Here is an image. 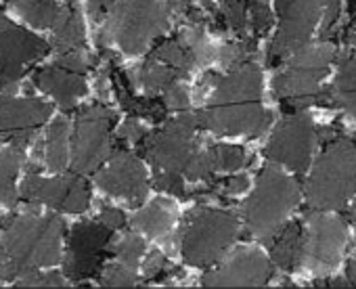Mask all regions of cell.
I'll use <instances>...</instances> for the list:
<instances>
[{"instance_id": "obj_1", "label": "cell", "mask_w": 356, "mask_h": 289, "mask_svg": "<svg viewBox=\"0 0 356 289\" xmlns=\"http://www.w3.org/2000/svg\"><path fill=\"white\" fill-rule=\"evenodd\" d=\"M260 99L262 74L254 63H243L216 80L208 107L197 115L200 126L220 136L258 138L270 124Z\"/></svg>"}, {"instance_id": "obj_2", "label": "cell", "mask_w": 356, "mask_h": 289, "mask_svg": "<svg viewBox=\"0 0 356 289\" xmlns=\"http://www.w3.org/2000/svg\"><path fill=\"white\" fill-rule=\"evenodd\" d=\"M65 224L59 216L24 214L0 237V279L15 281L28 272L61 262Z\"/></svg>"}, {"instance_id": "obj_3", "label": "cell", "mask_w": 356, "mask_h": 289, "mask_svg": "<svg viewBox=\"0 0 356 289\" xmlns=\"http://www.w3.org/2000/svg\"><path fill=\"white\" fill-rule=\"evenodd\" d=\"M335 59V47L331 42L306 44L287 57V65L273 80L275 92L285 113H298L308 105H333L331 90H323L318 84L329 74V65Z\"/></svg>"}, {"instance_id": "obj_4", "label": "cell", "mask_w": 356, "mask_h": 289, "mask_svg": "<svg viewBox=\"0 0 356 289\" xmlns=\"http://www.w3.org/2000/svg\"><path fill=\"white\" fill-rule=\"evenodd\" d=\"M356 193V144L348 136L327 142L306 183V201L312 210L343 208Z\"/></svg>"}, {"instance_id": "obj_5", "label": "cell", "mask_w": 356, "mask_h": 289, "mask_svg": "<svg viewBox=\"0 0 356 289\" xmlns=\"http://www.w3.org/2000/svg\"><path fill=\"white\" fill-rule=\"evenodd\" d=\"M107 19L109 24L99 34V44L113 40L122 53L138 55L165 32L170 9L165 0H120Z\"/></svg>"}, {"instance_id": "obj_6", "label": "cell", "mask_w": 356, "mask_h": 289, "mask_svg": "<svg viewBox=\"0 0 356 289\" xmlns=\"http://www.w3.org/2000/svg\"><path fill=\"white\" fill-rule=\"evenodd\" d=\"M298 201V183L277 168H264L258 174L254 193L248 197L243 208L248 233L268 243L270 237L285 226V218Z\"/></svg>"}, {"instance_id": "obj_7", "label": "cell", "mask_w": 356, "mask_h": 289, "mask_svg": "<svg viewBox=\"0 0 356 289\" xmlns=\"http://www.w3.org/2000/svg\"><path fill=\"white\" fill-rule=\"evenodd\" d=\"M239 233L237 216L227 210L195 208L181 233V251L187 264L206 268L218 262Z\"/></svg>"}, {"instance_id": "obj_8", "label": "cell", "mask_w": 356, "mask_h": 289, "mask_svg": "<svg viewBox=\"0 0 356 289\" xmlns=\"http://www.w3.org/2000/svg\"><path fill=\"white\" fill-rule=\"evenodd\" d=\"M197 128L200 117L191 113H181L165 122V126L147 134L138 144L140 154L151 162L155 170H176L185 172L191 158L200 151L197 147Z\"/></svg>"}, {"instance_id": "obj_9", "label": "cell", "mask_w": 356, "mask_h": 289, "mask_svg": "<svg viewBox=\"0 0 356 289\" xmlns=\"http://www.w3.org/2000/svg\"><path fill=\"white\" fill-rule=\"evenodd\" d=\"M115 113L105 105H92L78 113L72 144V168L78 174L97 170L111 158V128Z\"/></svg>"}, {"instance_id": "obj_10", "label": "cell", "mask_w": 356, "mask_h": 289, "mask_svg": "<svg viewBox=\"0 0 356 289\" xmlns=\"http://www.w3.org/2000/svg\"><path fill=\"white\" fill-rule=\"evenodd\" d=\"M49 53V42L7 19L0 7V90L15 92L13 84L26 76L34 61L47 57Z\"/></svg>"}, {"instance_id": "obj_11", "label": "cell", "mask_w": 356, "mask_h": 289, "mask_svg": "<svg viewBox=\"0 0 356 289\" xmlns=\"http://www.w3.org/2000/svg\"><path fill=\"white\" fill-rule=\"evenodd\" d=\"M275 3L279 13V30L270 44L268 63L287 59L291 53L308 44L329 0H275Z\"/></svg>"}, {"instance_id": "obj_12", "label": "cell", "mask_w": 356, "mask_h": 289, "mask_svg": "<svg viewBox=\"0 0 356 289\" xmlns=\"http://www.w3.org/2000/svg\"><path fill=\"white\" fill-rule=\"evenodd\" d=\"M348 243V229L341 218L325 216L318 212L306 214L304 256L302 262L312 272H329L337 266Z\"/></svg>"}, {"instance_id": "obj_13", "label": "cell", "mask_w": 356, "mask_h": 289, "mask_svg": "<svg viewBox=\"0 0 356 289\" xmlns=\"http://www.w3.org/2000/svg\"><path fill=\"white\" fill-rule=\"evenodd\" d=\"M314 140L316 130L312 117L306 113H287V117L277 124L266 144V156L293 172H304L312 158Z\"/></svg>"}, {"instance_id": "obj_14", "label": "cell", "mask_w": 356, "mask_h": 289, "mask_svg": "<svg viewBox=\"0 0 356 289\" xmlns=\"http://www.w3.org/2000/svg\"><path fill=\"white\" fill-rule=\"evenodd\" d=\"M111 229L103 222H80L72 229L67 239L65 274L72 281H86L99 274L109 256Z\"/></svg>"}, {"instance_id": "obj_15", "label": "cell", "mask_w": 356, "mask_h": 289, "mask_svg": "<svg viewBox=\"0 0 356 289\" xmlns=\"http://www.w3.org/2000/svg\"><path fill=\"white\" fill-rule=\"evenodd\" d=\"M22 195L34 206L47 204L70 214H82L90 206V189L78 172L57 179H40L36 172H30L22 185Z\"/></svg>"}, {"instance_id": "obj_16", "label": "cell", "mask_w": 356, "mask_h": 289, "mask_svg": "<svg viewBox=\"0 0 356 289\" xmlns=\"http://www.w3.org/2000/svg\"><path fill=\"white\" fill-rule=\"evenodd\" d=\"M97 185L130 206H140L147 197V172L143 162L126 149L111 154L107 168L97 172Z\"/></svg>"}, {"instance_id": "obj_17", "label": "cell", "mask_w": 356, "mask_h": 289, "mask_svg": "<svg viewBox=\"0 0 356 289\" xmlns=\"http://www.w3.org/2000/svg\"><path fill=\"white\" fill-rule=\"evenodd\" d=\"M270 260L254 247L237 249L225 264L204 274L206 287H262L270 281Z\"/></svg>"}, {"instance_id": "obj_18", "label": "cell", "mask_w": 356, "mask_h": 289, "mask_svg": "<svg viewBox=\"0 0 356 289\" xmlns=\"http://www.w3.org/2000/svg\"><path fill=\"white\" fill-rule=\"evenodd\" d=\"M51 113L53 107L40 99H13L0 94V140H11L24 147Z\"/></svg>"}, {"instance_id": "obj_19", "label": "cell", "mask_w": 356, "mask_h": 289, "mask_svg": "<svg viewBox=\"0 0 356 289\" xmlns=\"http://www.w3.org/2000/svg\"><path fill=\"white\" fill-rule=\"evenodd\" d=\"M34 84L49 92L63 109H72L80 97L86 94V82L80 72H72L63 65H49L34 74Z\"/></svg>"}, {"instance_id": "obj_20", "label": "cell", "mask_w": 356, "mask_h": 289, "mask_svg": "<svg viewBox=\"0 0 356 289\" xmlns=\"http://www.w3.org/2000/svg\"><path fill=\"white\" fill-rule=\"evenodd\" d=\"M270 260L287 272H293L300 264H302V256H304V233H302V224L300 222H291L285 224L283 229H279L270 241Z\"/></svg>"}, {"instance_id": "obj_21", "label": "cell", "mask_w": 356, "mask_h": 289, "mask_svg": "<svg viewBox=\"0 0 356 289\" xmlns=\"http://www.w3.org/2000/svg\"><path fill=\"white\" fill-rule=\"evenodd\" d=\"M53 47L59 55L84 49V24L74 0L61 5V13L53 26Z\"/></svg>"}, {"instance_id": "obj_22", "label": "cell", "mask_w": 356, "mask_h": 289, "mask_svg": "<svg viewBox=\"0 0 356 289\" xmlns=\"http://www.w3.org/2000/svg\"><path fill=\"white\" fill-rule=\"evenodd\" d=\"M111 74V82H113V88H115V94L122 103V107L130 113V115H136V117H149L153 122H161L165 117V101H157V99H138L132 94V88H130V82L126 80L124 72H120L118 67H111L109 69Z\"/></svg>"}, {"instance_id": "obj_23", "label": "cell", "mask_w": 356, "mask_h": 289, "mask_svg": "<svg viewBox=\"0 0 356 289\" xmlns=\"http://www.w3.org/2000/svg\"><path fill=\"white\" fill-rule=\"evenodd\" d=\"M174 220H176L174 204L159 197L132 216V226L149 237H165L170 233Z\"/></svg>"}, {"instance_id": "obj_24", "label": "cell", "mask_w": 356, "mask_h": 289, "mask_svg": "<svg viewBox=\"0 0 356 289\" xmlns=\"http://www.w3.org/2000/svg\"><path fill=\"white\" fill-rule=\"evenodd\" d=\"M44 158L51 172H63L70 164V124L67 119H55L44 138Z\"/></svg>"}, {"instance_id": "obj_25", "label": "cell", "mask_w": 356, "mask_h": 289, "mask_svg": "<svg viewBox=\"0 0 356 289\" xmlns=\"http://www.w3.org/2000/svg\"><path fill=\"white\" fill-rule=\"evenodd\" d=\"M24 154L19 144H11V147L0 149V204L7 208L17 206V191H15V179L22 168Z\"/></svg>"}, {"instance_id": "obj_26", "label": "cell", "mask_w": 356, "mask_h": 289, "mask_svg": "<svg viewBox=\"0 0 356 289\" xmlns=\"http://www.w3.org/2000/svg\"><path fill=\"white\" fill-rule=\"evenodd\" d=\"M331 94L333 103L343 107L356 119V55L341 61Z\"/></svg>"}, {"instance_id": "obj_27", "label": "cell", "mask_w": 356, "mask_h": 289, "mask_svg": "<svg viewBox=\"0 0 356 289\" xmlns=\"http://www.w3.org/2000/svg\"><path fill=\"white\" fill-rule=\"evenodd\" d=\"M151 57H155V59H159V61H163V63L176 67L178 72H183L185 76H187L193 67H197L195 55L191 53V49L183 42V38L178 36V34L172 36V38L161 40V42L151 51Z\"/></svg>"}, {"instance_id": "obj_28", "label": "cell", "mask_w": 356, "mask_h": 289, "mask_svg": "<svg viewBox=\"0 0 356 289\" xmlns=\"http://www.w3.org/2000/svg\"><path fill=\"white\" fill-rule=\"evenodd\" d=\"M183 78H187L183 72H178L176 67H172L155 57H149L140 69V84L145 86V90L149 94H157Z\"/></svg>"}, {"instance_id": "obj_29", "label": "cell", "mask_w": 356, "mask_h": 289, "mask_svg": "<svg viewBox=\"0 0 356 289\" xmlns=\"http://www.w3.org/2000/svg\"><path fill=\"white\" fill-rule=\"evenodd\" d=\"M13 5H15V11L36 28L53 30L61 13V5H57L55 0H15Z\"/></svg>"}, {"instance_id": "obj_30", "label": "cell", "mask_w": 356, "mask_h": 289, "mask_svg": "<svg viewBox=\"0 0 356 289\" xmlns=\"http://www.w3.org/2000/svg\"><path fill=\"white\" fill-rule=\"evenodd\" d=\"M178 36H181L183 42L191 49V53L197 59V65H208L214 59H218L220 51H216V47L206 38L204 26H189L187 30H183Z\"/></svg>"}, {"instance_id": "obj_31", "label": "cell", "mask_w": 356, "mask_h": 289, "mask_svg": "<svg viewBox=\"0 0 356 289\" xmlns=\"http://www.w3.org/2000/svg\"><path fill=\"white\" fill-rule=\"evenodd\" d=\"M256 53V40L254 38H243L237 42H229L220 49V63L229 69H235L243 63H250L252 55Z\"/></svg>"}, {"instance_id": "obj_32", "label": "cell", "mask_w": 356, "mask_h": 289, "mask_svg": "<svg viewBox=\"0 0 356 289\" xmlns=\"http://www.w3.org/2000/svg\"><path fill=\"white\" fill-rule=\"evenodd\" d=\"M210 154L216 170H241L248 164L245 151L235 144H212Z\"/></svg>"}, {"instance_id": "obj_33", "label": "cell", "mask_w": 356, "mask_h": 289, "mask_svg": "<svg viewBox=\"0 0 356 289\" xmlns=\"http://www.w3.org/2000/svg\"><path fill=\"white\" fill-rule=\"evenodd\" d=\"M145 249H147V245H145V241H143L140 237H136V235H126V237L115 245V256H118V260H120L122 264H126V266H130V268H136L138 262H140V258H143V254H145Z\"/></svg>"}, {"instance_id": "obj_34", "label": "cell", "mask_w": 356, "mask_h": 289, "mask_svg": "<svg viewBox=\"0 0 356 289\" xmlns=\"http://www.w3.org/2000/svg\"><path fill=\"white\" fill-rule=\"evenodd\" d=\"M214 170H216V166H214V160H212L210 149H208V151H202V149H200V151L191 158V162L187 164V168H185L183 174H185L189 181H212Z\"/></svg>"}, {"instance_id": "obj_35", "label": "cell", "mask_w": 356, "mask_h": 289, "mask_svg": "<svg viewBox=\"0 0 356 289\" xmlns=\"http://www.w3.org/2000/svg\"><path fill=\"white\" fill-rule=\"evenodd\" d=\"M153 183L155 189L159 191H168L176 197H187V189H185V174L176 172V170H155L153 172Z\"/></svg>"}, {"instance_id": "obj_36", "label": "cell", "mask_w": 356, "mask_h": 289, "mask_svg": "<svg viewBox=\"0 0 356 289\" xmlns=\"http://www.w3.org/2000/svg\"><path fill=\"white\" fill-rule=\"evenodd\" d=\"M222 5V15L227 24L237 32L243 34L248 26V0H218Z\"/></svg>"}, {"instance_id": "obj_37", "label": "cell", "mask_w": 356, "mask_h": 289, "mask_svg": "<svg viewBox=\"0 0 356 289\" xmlns=\"http://www.w3.org/2000/svg\"><path fill=\"white\" fill-rule=\"evenodd\" d=\"M248 9H250V24H252L254 34L264 36L273 26L268 3L266 0H248Z\"/></svg>"}, {"instance_id": "obj_38", "label": "cell", "mask_w": 356, "mask_h": 289, "mask_svg": "<svg viewBox=\"0 0 356 289\" xmlns=\"http://www.w3.org/2000/svg\"><path fill=\"white\" fill-rule=\"evenodd\" d=\"M101 285H105V287H132V285H136L134 268H130L122 262L111 264L105 268V272L101 276Z\"/></svg>"}, {"instance_id": "obj_39", "label": "cell", "mask_w": 356, "mask_h": 289, "mask_svg": "<svg viewBox=\"0 0 356 289\" xmlns=\"http://www.w3.org/2000/svg\"><path fill=\"white\" fill-rule=\"evenodd\" d=\"M65 279L59 272H28L17 279V287H63Z\"/></svg>"}, {"instance_id": "obj_40", "label": "cell", "mask_w": 356, "mask_h": 289, "mask_svg": "<svg viewBox=\"0 0 356 289\" xmlns=\"http://www.w3.org/2000/svg\"><path fill=\"white\" fill-rule=\"evenodd\" d=\"M248 187H250V179L245 174H237L222 183H214L210 189L214 191V195H241L243 191H248Z\"/></svg>"}, {"instance_id": "obj_41", "label": "cell", "mask_w": 356, "mask_h": 289, "mask_svg": "<svg viewBox=\"0 0 356 289\" xmlns=\"http://www.w3.org/2000/svg\"><path fill=\"white\" fill-rule=\"evenodd\" d=\"M339 13H341L339 0H329L327 7H325V11H323V24H321V38H323V40H327V38L337 30Z\"/></svg>"}, {"instance_id": "obj_42", "label": "cell", "mask_w": 356, "mask_h": 289, "mask_svg": "<svg viewBox=\"0 0 356 289\" xmlns=\"http://www.w3.org/2000/svg\"><path fill=\"white\" fill-rule=\"evenodd\" d=\"M143 270H145V279L147 281H155L159 279L161 274H168V260L161 251H151L143 264Z\"/></svg>"}, {"instance_id": "obj_43", "label": "cell", "mask_w": 356, "mask_h": 289, "mask_svg": "<svg viewBox=\"0 0 356 289\" xmlns=\"http://www.w3.org/2000/svg\"><path fill=\"white\" fill-rule=\"evenodd\" d=\"M165 105L170 107V109H176V111H181V109H187V105H189V92H187V88L181 84V80L178 82H174L170 88H165Z\"/></svg>"}, {"instance_id": "obj_44", "label": "cell", "mask_w": 356, "mask_h": 289, "mask_svg": "<svg viewBox=\"0 0 356 289\" xmlns=\"http://www.w3.org/2000/svg\"><path fill=\"white\" fill-rule=\"evenodd\" d=\"M115 5H118V0H88V13L97 24H101L111 15Z\"/></svg>"}, {"instance_id": "obj_45", "label": "cell", "mask_w": 356, "mask_h": 289, "mask_svg": "<svg viewBox=\"0 0 356 289\" xmlns=\"http://www.w3.org/2000/svg\"><path fill=\"white\" fill-rule=\"evenodd\" d=\"M99 220H101L105 226H109L111 231H115V229H122V226H124L126 216H124V212H122L120 208L103 206V208H101V216H99Z\"/></svg>"}, {"instance_id": "obj_46", "label": "cell", "mask_w": 356, "mask_h": 289, "mask_svg": "<svg viewBox=\"0 0 356 289\" xmlns=\"http://www.w3.org/2000/svg\"><path fill=\"white\" fill-rule=\"evenodd\" d=\"M147 136V130L143 124H138L136 119H128L122 128H120V138L122 140H130V142H140Z\"/></svg>"}, {"instance_id": "obj_47", "label": "cell", "mask_w": 356, "mask_h": 289, "mask_svg": "<svg viewBox=\"0 0 356 289\" xmlns=\"http://www.w3.org/2000/svg\"><path fill=\"white\" fill-rule=\"evenodd\" d=\"M346 276H348V281L352 283V287H356V258L348 260V266H346Z\"/></svg>"}, {"instance_id": "obj_48", "label": "cell", "mask_w": 356, "mask_h": 289, "mask_svg": "<svg viewBox=\"0 0 356 289\" xmlns=\"http://www.w3.org/2000/svg\"><path fill=\"white\" fill-rule=\"evenodd\" d=\"M346 42L356 47V19H352V24H350V28L346 32Z\"/></svg>"}, {"instance_id": "obj_49", "label": "cell", "mask_w": 356, "mask_h": 289, "mask_svg": "<svg viewBox=\"0 0 356 289\" xmlns=\"http://www.w3.org/2000/svg\"><path fill=\"white\" fill-rule=\"evenodd\" d=\"M174 3L178 5V7H185V5H193V3H204L210 11H214V7H212V3L210 0H174Z\"/></svg>"}, {"instance_id": "obj_50", "label": "cell", "mask_w": 356, "mask_h": 289, "mask_svg": "<svg viewBox=\"0 0 356 289\" xmlns=\"http://www.w3.org/2000/svg\"><path fill=\"white\" fill-rule=\"evenodd\" d=\"M11 220H13V218H9V216H5V214H0V229H7V226L11 224Z\"/></svg>"}]
</instances>
